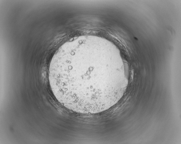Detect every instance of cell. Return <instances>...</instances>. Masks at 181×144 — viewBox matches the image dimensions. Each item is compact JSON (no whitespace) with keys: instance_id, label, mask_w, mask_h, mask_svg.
<instances>
[{"instance_id":"obj_1","label":"cell","mask_w":181,"mask_h":144,"mask_svg":"<svg viewBox=\"0 0 181 144\" xmlns=\"http://www.w3.org/2000/svg\"><path fill=\"white\" fill-rule=\"evenodd\" d=\"M99 47L68 42L52 58L49 74L51 89L70 110L84 114L103 111L115 105L125 91L124 79L105 64Z\"/></svg>"}]
</instances>
